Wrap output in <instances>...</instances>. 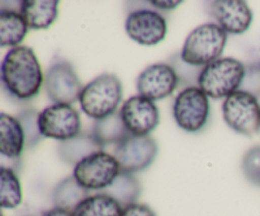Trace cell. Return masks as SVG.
Segmentation results:
<instances>
[{"instance_id": "11", "label": "cell", "mask_w": 260, "mask_h": 216, "mask_svg": "<svg viewBox=\"0 0 260 216\" xmlns=\"http://www.w3.org/2000/svg\"><path fill=\"white\" fill-rule=\"evenodd\" d=\"M124 28L131 40L142 46H155L167 36L168 24L162 14L150 8H139L127 15Z\"/></svg>"}, {"instance_id": "18", "label": "cell", "mask_w": 260, "mask_h": 216, "mask_svg": "<svg viewBox=\"0 0 260 216\" xmlns=\"http://www.w3.org/2000/svg\"><path fill=\"white\" fill-rule=\"evenodd\" d=\"M90 132L103 150L109 145L116 147L131 135L122 119L119 111L114 112L106 118L94 121Z\"/></svg>"}, {"instance_id": "26", "label": "cell", "mask_w": 260, "mask_h": 216, "mask_svg": "<svg viewBox=\"0 0 260 216\" xmlns=\"http://www.w3.org/2000/svg\"><path fill=\"white\" fill-rule=\"evenodd\" d=\"M241 168L246 179L260 186V146H254L244 154Z\"/></svg>"}, {"instance_id": "13", "label": "cell", "mask_w": 260, "mask_h": 216, "mask_svg": "<svg viewBox=\"0 0 260 216\" xmlns=\"http://www.w3.org/2000/svg\"><path fill=\"white\" fill-rule=\"evenodd\" d=\"M122 119L129 134L135 136H149L159 125L160 114L155 102L140 96H132L119 109Z\"/></svg>"}, {"instance_id": "9", "label": "cell", "mask_w": 260, "mask_h": 216, "mask_svg": "<svg viewBox=\"0 0 260 216\" xmlns=\"http://www.w3.org/2000/svg\"><path fill=\"white\" fill-rule=\"evenodd\" d=\"M40 130L43 137L62 142L81 134V118L70 104L53 103L40 113Z\"/></svg>"}, {"instance_id": "4", "label": "cell", "mask_w": 260, "mask_h": 216, "mask_svg": "<svg viewBox=\"0 0 260 216\" xmlns=\"http://www.w3.org/2000/svg\"><path fill=\"white\" fill-rule=\"evenodd\" d=\"M246 65L234 57H220L202 69L198 86L208 98L222 99L240 89L245 76Z\"/></svg>"}, {"instance_id": "27", "label": "cell", "mask_w": 260, "mask_h": 216, "mask_svg": "<svg viewBox=\"0 0 260 216\" xmlns=\"http://www.w3.org/2000/svg\"><path fill=\"white\" fill-rule=\"evenodd\" d=\"M239 90L246 91L255 98L260 97V61L246 65L245 76Z\"/></svg>"}, {"instance_id": "22", "label": "cell", "mask_w": 260, "mask_h": 216, "mask_svg": "<svg viewBox=\"0 0 260 216\" xmlns=\"http://www.w3.org/2000/svg\"><path fill=\"white\" fill-rule=\"evenodd\" d=\"M122 210L116 200L99 192L85 198L74 211V216H121Z\"/></svg>"}, {"instance_id": "5", "label": "cell", "mask_w": 260, "mask_h": 216, "mask_svg": "<svg viewBox=\"0 0 260 216\" xmlns=\"http://www.w3.org/2000/svg\"><path fill=\"white\" fill-rule=\"evenodd\" d=\"M223 119L234 131L253 136L260 131V104L258 98L238 90L223 101Z\"/></svg>"}, {"instance_id": "6", "label": "cell", "mask_w": 260, "mask_h": 216, "mask_svg": "<svg viewBox=\"0 0 260 216\" xmlns=\"http://www.w3.org/2000/svg\"><path fill=\"white\" fill-rule=\"evenodd\" d=\"M121 173L119 164L113 154L98 151L89 155L74 167L75 179L89 191H104Z\"/></svg>"}, {"instance_id": "16", "label": "cell", "mask_w": 260, "mask_h": 216, "mask_svg": "<svg viewBox=\"0 0 260 216\" xmlns=\"http://www.w3.org/2000/svg\"><path fill=\"white\" fill-rule=\"evenodd\" d=\"M19 13L30 29H47L58 14L56 0H24L19 3Z\"/></svg>"}, {"instance_id": "15", "label": "cell", "mask_w": 260, "mask_h": 216, "mask_svg": "<svg viewBox=\"0 0 260 216\" xmlns=\"http://www.w3.org/2000/svg\"><path fill=\"white\" fill-rule=\"evenodd\" d=\"M25 147V137L22 125L17 117L3 112L0 114V152L2 157L18 160Z\"/></svg>"}, {"instance_id": "17", "label": "cell", "mask_w": 260, "mask_h": 216, "mask_svg": "<svg viewBox=\"0 0 260 216\" xmlns=\"http://www.w3.org/2000/svg\"><path fill=\"white\" fill-rule=\"evenodd\" d=\"M102 146L98 144L91 132H81L74 139L66 140L57 145V154L63 163L69 165H78L83 159L94 152L102 151ZM104 151V150H103Z\"/></svg>"}, {"instance_id": "14", "label": "cell", "mask_w": 260, "mask_h": 216, "mask_svg": "<svg viewBox=\"0 0 260 216\" xmlns=\"http://www.w3.org/2000/svg\"><path fill=\"white\" fill-rule=\"evenodd\" d=\"M207 13L217 24L231 35H243L253 22V12L248 3L241 0H216L210 2Z\"/></svg>"}, {"instance_id": "7", "label": "cell", "mask_w": 260, "mask_h": 216, "mask_svg": "<svg viewBox=\"0 0 260 216\" xmlns=\"http://www.w3.org/2000/svg\"><path fill=\"white\" fill-rule=\"evenodd\" d=\"M173 116L180 129L188 132L201 131L210 116V101L200 86L182 89L173 104Z\"/></svg>"}, {"instance_id": "1", "label": "cell", "mask_w": 260, "mask_h": 216, "mask_svg": "<svg viewBox=\"0 0 260 216\" xmlns=\"http://www.w3.org/2000/svg\"><path fill=\"white\" fill-rule=\"evenodd\" d=\"M2 84L8 96L19 102L32 101L45 84L42 69L33 48H10L2 61Z\"/></svg>"}, {"instance_id": "3", "label": "cell", "mask_w": 260, "mask_h": 216, "mask_svg": "<svg viewBox=\"0 0 260 216\" xmlns=\"http://www.w3.org/2000/svg\"><path fill=\"white\" fill-rule=\"evenodd\" d=\"M226 42L228 33L217 23H205L196 27L185 38L180 57L189 65L205 68L221 57Z\"/></svg>"}, {"instance_id": "2", "label": "cell", "mask_w": 260, "mask_h": 216, "mask_svg": "<svg viewBox=\"0 0 260 216\" xmlns=\"http://www.w3.org/2000/svg\"><path fill=\"white\" fill-rule=\"evenodd\" d=\"M122 96L123 89L118 76L116 74L104 73L84 85L79 103L81 111L96 121L117 112Z\"/></svg>"}, {"instance_id": "8", "label": "cell", "mask_w": 260, "mask_h": 216, "mask_svg": "<svg viewBox=\"0 0 260 216\" xmlns=\"http://www.w3.org/2000/svg\"><path fill=\"white\" fill-rule=\"evenodd\" d=\"M45 90L53 103L74 104L79 102L83 84L75 69L65 58H56L45 75Z\"/></svg>"}, {"instance_id": "24", "label": "cell", "mask_w": 260, "mask_h": 216, "mask_svg": "<svg viewBox=\"0 0 260 216\" xmlns=\"http://www.w3.org/2000/svg\"><path fill=\"white\" fill-rule=\"evenodd\" d=\"M18 121L22 125L25 137V147L33 149L42 140V134L40 130V112L33 108H27L17 114Z\"/></svg>"}, {"instance_id": "29", "label": "cell", "mask_w": 260, "mask_h": 216, "mask_svg": "<svg viewBox=\"0 0 260 216\" xmlns=\"http://www.w3.org/2000/svg\"><path fill=\"white\" fill-rule=\"evenodd\" d=\"M182 4V2H157V0H152L150 2V5L155 8H159V9L169 10V9H175L177 7Z\"/></svg>"}, {"instance_id": "30", "label": "cell", "mask_w": 260, "mask_h": 216, "mask_svg": "<svg viewBox=\"0 0 260 216\" xmlns=\"http://www.w3.org/2000/svg\"><path fill=\"white\" fill-rule=\"evenodd\" d=\"M42 216H74V212L65 210V208L53 207L51 210H47L46 212H43Z\"/></svg>"}, {"instance_id": "19", "label": "cell", "mask_w": 260, "mask_h": 216, "mask_svg": "<svg viewBox=\"0 0 260 216\" xmlns=\"http://www.w3.org/2000/svg\"><path fill=\"white\" fill-rule=\"evenodd\" d=\"M90 196V191L84 188L74 175L63 178L55 186L52 191V202L55 207L74 211L85 198Z\"/></svg>"}, {"instance_id": "12", "label": "cell", "mask_w": 260, "mask_h": 216, "mask_svg": "<svg viewBox=\"0 0 260 216\" xmlns=\"http://www.w3.org/2000/svg\"><path fill=\"white\" fill-rule=\"evenodd\" d=\"M179 80L170 64L157 63L149 65L140 73L136 86L140 96L150 101H161L174 93Z\"/></svg>"}, {"instance_id": "21", "label": "cell", "mask_w": 260, "mask_h": 216, "mask_svg": "<svg viewBox=\"0 0 260 216\" xmlns=\"http://www.w3.org/2000/svg\"><path fill=\"white\" fill-rule=\"evenodd\" d=\"M141 192L142 186L140 180L135 177V174L128 173H119L114 182L108 188L102 191V193H106L116 200L122 208L137 203Z\"/></svg>"}, {"instance_id": "28", "label": "cell", "mask_w": 260, "mask_h": 216, "mask_svg": "<svg viewBox=\"0 0 260 216\" xmlns=\"http://www.w3.org/2000/svg\"><path fill=\"white\" fill-rule=\"evenodd\" d=\"M121 216H156L155 211L145 203H134L122 210Z\"/></svg>"}, {"instance_id": "10", "label": "cell", "mask_w": 260, "mask_h": 216, "mask_svg": "<svg viewBox=\"0 0 260 216\" xmlns=\"http://www.w3.org/2000/svg\"><path fill=\"white\" fill-rule=\"evenodd\" d=\"M113 155L118 162L121 173L135 174L147 169L154 163L157 155V144L151 136L129 135L114 147Z\"/></svg>"}, {"instance_id": "23", "label": "cell", "mask_w": 260, "mask_h": 216, "mask_svg": "<svg viewBox=\"0 0 260 216\" xmlns=\"http://www.w3.org/2000/svg\"><path fill=\"white\" fill-rule=\"evenodd\" d=\"M22 184L17 173L5 165L0 168V203L3 208H15L22 203Z\"/></svg>"}, {"instance_id": "25", "label": "cell", "mask_w": 260, "mask_h": 216, "mask_svg": "<svg viewBox=\"0 0 260 216\" xmlns=\"http://www.w3.org/2000/svg\"><path fill=\"white\" fill-rule=\"evenodd\" d=\"M170 65L175 70L179 80V85L188 88V86H198V78L202 71L203 68H197V66H192L189 64L184 63L179 55L174 56L170 60Z\"/></svg>"}, {"instance_id": "20", "label": "cell", "mask_w": 260, "mask_h": 216, "mask_svg": "<svg viewBox=\"0 0 260 216\" xmlns=\"http://www.w3.org/2000/svg\"><path fill=\"white\" fill-rule=\"evenodd\" d=\"M28 32V25L19 12L13 9H0V46L18 47Z\"/></svg>"}]
</instances>
